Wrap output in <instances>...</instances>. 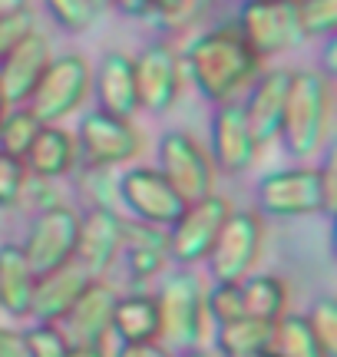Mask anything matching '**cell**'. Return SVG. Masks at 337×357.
Listing matches in <instances>:
<instances>
[{
  "mask_svg": "<svg viewBox=\"0 0 337 357\" xmlns=\"http://www.w3.org/2000/svg\"><path fill=\"white\" fill-rule=\"evenodd\" d=\"M205 149L219 176H245L258 162L261 149L255 136H251V129H248L245 113H242L238 102L212 106Z\"/></svg>",
  "mask_w": 337,
  "mask_h": 357,
  "instance_id": "14",
  "label": "cell"
},
{
  "mask_svg": "<svg viewBox=\"0 0 337 357\" xmlns=\"http://www.w3.org/2000/svg\"><path fill=\"white\" fill-rule=\"evenodd\" d=\"M304 40H327L337 30V0H298Z\"/></svg>",
  "mask_w": 337,
  "mask_h": 357,
  "instance_id": "33",
  "label": "cell"
},
{
  "mask_svg": "<svg viewBox=\"0 0 337 357\" xmlns=\"http://www.w3.org/2000/svg\"><path fill=\"white\" fill-rule=\"evenodd\" d=\"M93 96L96 109L119 119L139 116V89L132 73V56L123 50H106L100 56V66H93Z\"/></svg>",
  "mask_w": 337,
  "mask_h": 357,
  "instance_id": "20",
  "label": "cell"
},
{
  "mask_svg": "<svg viewBox=\"0 0 337 357\" xmlns=\"http://www.w3.org/2000/svg\"><path fill=\"white\" fill-rule=\"evenodd\" d=\"M77 231H79V208L56 202L50 208L33 212L20 252L26 255L33 275H47L53 268H63L77 255Z\"/></svg>",
  "mask_w": 337,
  "mask_h": 357,
  "instance_id": "11",
  "label": "cell"
},
{
  "mask_svg": "<svg viewBox=\"0 0 337 357\" xmlns=\"http://www.w3.org/2000/svg\"><path fill=\"white\" fill-rule=\"evenodd\" d=\"M26 178H30V172H26L24 159L0 153V208H17L24 202Z\"/></svg>",
  "mask_w": 337,
  "mask_h": 357,
  "instance_id": "35",
  "label": "cell"
},
{
  "mask_svg": "<svg viewBox=\"0 0 337 357\" xmlns=\"http://www.w3.org/2000/svg\"><path fill=\"white\" fill-rule=\"evenodd\" d=\"M261 218H311L331 215L337 208L334 159L324 166H288L258 178L255 189Z\"/></svg>",
  "mask_w": 337,
  "mask_h": 357,
  "instance_id": "3",
  "label": "cell"
},
{
  "mask_svg": "<svg viewBox=\"0 0 337 357\" xmlns=\"http://www.w3.org/2000/svg\"><path fill=\"white\" fill-rule=\"evenodd\" d=\"M26 7H30V0H0V17L17 13V10H26Z\"/></svg>",
  "mask_w": 337,
  "mask_h": 357,
  "instance_id": "43",
  "label": "cell"
},
{
  "mask_svg": "<svg viewBox=\"0 0 337 357\" xmlns=\"http://www.w3.org/2000/svg\"><path fill=\"white\" fill-rule=\"evenodd\" d=\"M43 7L50 13V20L63 33H86L113 10V0H43Z\"/></svg>",
  "mask_w": 337,
  "mask_h": 357,
  "instance_id": "27",
  "label": "cell"
},
{
  "mask_svg": "<svg viewBox=\"0 0 337 357\" xmlns=\"http://www.w3.org/2000/svg\"><path fill=\"white\" fill-rule=\"evenodd\" d=\"M272 351L278 357H327L318 344V337L311 334L304 314H281L274 321V337H272Z\"/></svg>",
  "mask_w": 337,
  "mask_h": 357,
  "instance_id": "28",
  "label": "cell"
},
{
  "mask_svg": "<svg viewBox=\"0 0 337 357\" xmlns=\"http://www.w3.org/2000/svg\"><path fill=\"white\" fill-rule=\"evenodd\" d=\"M311 334L318 337V344L327 357L337 354V301L334 298H318L311 305V311L304 314Z\"/></svg>",
  "mask_w": 337,
  "mask_h": 357,
  "instance_id": "34",
  "label": "cell"
},
{
  "mask_svg": "<svg viewBox=\"0 0 337 357\" xmlns=\"http://www.w3.org/2000/svg\"><path fill=\"white\" fill-rule=\"evenodd\" d=\"M119 261L126 265L132 291H149L152 281L162 278L168 268L166 229L123 215V252H119Z\"/></svg>",
  "mask_w": 337,
  "mask_h": 357,
  "instance_id": "17",
  "label": "cell"
},
{
  "mask_svg": "<svg viewBox=\"0 0 337 357\" xmlns=\"http://www.w3.org/2000/svg\"><path fill=\"white\" fill-rule=\"evenodd\" d=\"M255 357H278L274 351H261V354H255Z\"/></svg>",
  "mask_w": 337,
  "mask_h": 357,
  "instance_id": "45",
  "label": "cell"
},
{
  "mask_svg": "<svg viewBox=\"0 0 337 357\" xmlns=\"http://www.w3.org/2000/svg\"><path fill=\"white\" fill-rule=\"evenodd\" d=\"M185 83L208 102V106H225L238 102L251 86V79L265 70V60L245 43L238 26L215 24L195 33L179 50Z\"/></svg>",
  "mask_w": 337,
  "mask_h": 357,
  "instance_id": "1",
  "label": "cell"
},
{
  "mask_svg": "<svg viewBox=\"0 0 337 357\" xmlns=\"http://www.w3.org/2000/svg\"><path fill=\"white\" fill-rule=\"evenodd\" d=\"M274 324L258 318H238L215 328V354L219 357H255L261 351H272Z\"/></svg>",
  "mask_w": 337,
  "mask_h": 357,
  "instance_id": "26",
  "label": "cell"
},
{
  "mask_svg": "<svg viewBox=\"0 0 337 357\" xmlns=\"http://www.w3.org/2000/svg\"><path fill=\"white\" fill-rule=\"evenodd\" d=\"M116 176L119 172H113V169H83V166L73 172L79 195L86 199V208H116L119 212Z\"/></svg>",
  "mask_w": 337,
  "mask_h": 357,
  "instance_id": "30",
  "label": "cell"
},
{
  "mask_svg": "<svg viewBox=\"0 0 337 357\" xmlns=\"http://www.w3.org/2000/svg\"><path fill=\"white\" fill-rule=\"evenodd\" d=\"M70 357H113L109 341H90V344H70Z\"/></svg>",
  "mask_w": 337,
  "mask_h": 357,
  "instance_id": "41",
  "label": "cell"
},
{
  "mask_svg": "<svg viewBox=\"0 0 337 357\" xmlns=\"http://www.w3.org/2000/svg\"><path fill=\"white\" fill-rule=\"evenodd\" d=\"M261 248H265V218L255 208H235L205 258L208 278L221 284L245 281L258 268Z\"/></svg>",
  "mask_w": 337,
  "mask_h": 357,
  "instance_id": "9",
  "label": "cell"
},
{
  "mask_svg": "<svg viewBox=\"0 0 337 357\" xmlns=\"http://www.w3.org/2000/svg\"><path fill=\"white\" fill-rule=\"evenodd\" d=\"M30 30H37V13L30 10V7L0 17V60H3V56L24 40Z\"/></svg>",
  "mask_w": 337,
  "mask_h": 357,
  "instance_id": "37",
  "label": "cell"
},
{
  "mask_svg": "<svg viewBox=\"0 0 337 357\" xmlns=\"http://www.w3.org/2000/svg\"><path fill=\"white\" fill-rule=\"evenodd\" d=\"M53 56H56V53H53L50 37L40 33V30H30V33L0 60V86H3V96H7L10 106H24V102L30 100V93L37 89L40 77L47 73V66H50Z\"/></svg>",
  "mask_w": 337,
  "mask_h": 357,
  "instance_id": "18",
  "label": "cell"
},
{
  "mask_svg": "<svg viewBox=\"0 0 337 357\" xmlns=\"http://www.w3.org/2000/svg\"><path fill=\"white\" fill-rule=\"evenodd\" d=\"M0 357H24L20 328H7V324H0Z\"/></svg>",
  "mask_w": 337,
  "mask_h": 357,
  "instance_id": "40",
  "label": "cell"
},
{
  "mask_svg": "<svg viewBox=\"0 0 337 357\" xmlns=\"http://www.w3.org/2000/svg\"><path fill=\"white\" fill-rule=\"evenodd\" d=\"M77 153L83 169H119L136 166V159L146 149L143 129L136 126V119H119V116H106L100 109L83 113L77 119Z\"/></svg>",
  "mask_w": 337,
  "mask_h": 357,
  "instance_id": "5",
  "label": "cell"
},
{
  "mask_svg": "<svg viewBox=\"0 0 337 357\" xmlns=\"http://www.w3.org/2000/svg\"><path fill=\"white\" fill-rule=\"evenodd\" d=\"M205 314L212 328H221L228 321L245 318V301H242V288L238 284H221L212 281L205 288Z\"/></svg>",
  "mask_w": 337,
  "mask_h": 357,
  "instance_id": "31",
  "label": "cell"
},
{
  "mask_svg": "<svg viewBox=\"0 0 337 357\" xmlns=\"http://www.w3.org/2000/svg\"><path fill=\"white\" fill-rule=\"evenodd\" d=\"M113 10L130 20H152V0H113Z\"/></svg>",
  "mask_w": 337,
  "mask_h": 357,
  "instance_id": "38",
  "label": "cell"
},
{
  "mask_svg": "<svg viewBox=\"0 0 337 357\" xmlns=\"http://www.w3.org/2000/svg\"><path fill=\"white\" fill-rule=\"evenodd\" d=\"M20 341H24V357H70V337L60 324L30 321V328L20 331Z\"/></svg>",
  "mask_w": 337,
  "mask_h": 357,
  "instance_id": "32",
  "label": "cell"
},
{
  "mask_svg": "<svg viewBox=\"0 0 337 357\" xmlns=\"http://www.w3.org/2000/svg\"><path fill=\"white\" fill-rule=\"evenodd\" d=\"M242 288V301H245V314L258 321H278L281 314H288V281L278 275H265V271H251L245 281H238Z\"/></svg>",
  "mask_w": 337,
  "mask_h": 357,
  "instance_id": "25",
  "label": "cell"
},
{
  "mask_svg": "<svg viewBox=\"0 0 337 357\" xmlns=\"http://www.w3.org/2000/svg\"><path fill=\"white\" fill-rule=\"evenodd\" d=\"M113 357H172L162 341H152V344H119V351Z\"/></svg>",
  "mask_w": 337,
  "mask_h": 357,
  "instance_id": "39",
  "label": "cell"
},
{
  "mask_svg": "<svg viewBox=\"0 0 337 357\" xmlns=\"http://www.w3.org/2000/svg\"><path fill=\"white\" fill-rule=\"evenodd\" d=\"M156 169L162 172L182 202H198L212 195L219 172L208 159V149L195 139L189 129H166L156 142Z\"/></svg>",
  "mask_w": 337,
  "mask_h": 357,
  "instance_id": "8",
  "label": "cell"
},
{
  "mask_svg": "<svg viewBox=\"0 0 337 357\" xmlns=\"http://www.w3.org/2000/svg\"><path fill=\"white\" fill-rule=\"evenodd\" d=\"M113 337L119 344H152L162 337L156 291H126L113 307Z\"/></svg>",
  "mask_w": 337,
  "mask_h": 357,
  "instance_id": "23",
  "label": "cell"
},
{
  "mask_svg": "<svg viewBox=\"0 0 337 357\" xmlns=\"http://www.w3.org/2000/svg\"><path fill=\"white\" fill-rule=\"evenodd\" d=\"M132 73L139 89V113L166 116L175 109V102L185 86L179 50L168 40H152L132 56Z\"/></svg>",
  "mask_w": 337,
  "mask_h": 357,
  "instance_id": "13",
  "label": "cell"
},
{
  "mask_svg": "<svg viewBox=\"0 0 337 357\" xmlns=\"http://www.w3.org/2000/svg\"><path fill=\"white\" fill-rule=\"evenodd\" d=\"M93 93V63L83 53H60L53 56L47 73L40 77L37 89L30 93V113L43 126H63Z\"/></svg>",
  "mask_w": 337,
  "mask_h": 357,
  "instance_id": "6",
  "label": "cell"
},
{
  "mask_svg": "<svg viewBox=\"0 0 337 357\" xmlns=\"http://www.w3.org/2000/svg\"><path fill=\"white\" fill-rule=\"evenodd\" d=\"M24 166L33 178H47V182L70 178L79 169V153H77V136H73V129L43 126L37 132L33 146L26 149Z\"/></svg>",
  "mask_w": 337,
  "mask_h": 357,
  "instance_id": "22",
  "label": "cell"
},
{
  "mask_svg": "<svg viewBox=\"0 0 337 357\" xmlns=\"http://www.w3.org/2000/svg\"><path fill=\"white\" fill-rule=\"evenodd\" d=\"M159 314H162V344L168 351L205 344L208 314H205V281L195 271H172L156 288Z\"/></svg>",
  "mask_w": 337,
  "mask_h": 357,
  "instance_id": "4",
  "label": "cell"
},
{
  "mask_svg": "<svg viewBox=\"0 0 337 357\" xmlns=\"http://www.w3.org/2000/svg\"><path fill=\"white\" fill-rule=\"evenodd\" d=\"M40 129H43V123L30 113L26 102L24 106H10L7 116H3V123H0V153L13 155V159H24Z\"/></svg>",
  "mask_w": 337,
  "mask_h": 357,
  "instance_id": "29",
  "label": "cell"
},
{
  "mask_svg": "<svg viewBox=\"0 0 337 357\" xmlns=\"http://www.w3.org/2000/svg\"><path fill=\"white\" fill-rule=\"evenodd\" d=\"M119 291L106 278H93L73 307L60 321L70 344H90V341H109L113 337V307Z\"/></svg>",
  "mask_w": 337,
  "mask_h": 357,
  "instance_id": "19",
  "label": "cell"
},
{
  "mask_svg": "<svg viewBox=\"0 0 337 357\" xmlns=\"http://www.w3.org/2000/svg\"><path fill=\"white\" fill-rule=\"evenodd\" d=\"M205 0H152V20L162 26H185L202 13Z\"/></svg>",
  "mask_w": 337,
  "mask_h": 357,
  "instance_id": "36",
  "label": "cell"
},
{
  "mask_svg": "<svg viewBox=\"0 0 337 357\" xmlns=\"http://www.w3.org/2000/svg\"><path fill=\"white\" fill-rule=\"evenodd\" d=\"M288 86H291V70H285V66H265L258 77L251 79L245 96L238 100L242 113H245V123L261 153L272 142H278L285 106H288Z\"/></svg>",
  "mask_w": 337,
  "mask_h": 357,
  "instance_id": "15",
  "label": "cell"
},
{
  "mask_svg": "<svg viewBox=\"0 0 337 357\" xmlns=\"http://www.w3.org/2000/svg\"><path fill=\"white\" fill-rule=\"evenodd\" d=\"M7 109H10V102H7V96H3V86H0V123H3Z\"/></svg>",
  "mask_w": 337,
  "mask_h": 357,
  "instance_id": "44",
  "label": "cell"
},
{
  "mask_svg": "<svg viewBox=\"0 0 337 357\" xmlns=\"http://www.w3.org/2000/svg\"><path fill=\"white\" fill-rule=\"evenodd\" d=\"M123 252V212L116 208H86L79 212L77 261L90 278H106Z\"/></svg>",
  "mask_w": 337,
  "mask_h": 357,
  "instance_id": "16",
  "label": "cell"
},
{
  "mask_svg": "<svg viewBox=\"0 0 337 357\" xmlns=\"http://www.w3.org/2000/svg\"><path fill=\"white\" fill-rule=\"evenodd\" d=\"M90 281L93 278L77 261H70L63 268H53L47 275H37V281H33V301H30V321H37V324H60Z\"/></svg>",
  "mask_w": 337,
  "mask_h": 357,
  "instance_id": "21",
  "label": "cell"
},
{
  "mask_svg": "<svg viewBox=\"0 0 337 357\" xmlns=\"http://www.w3.org/2000/svg\"><path fill=\"white\" fill-rule=\"evenodd\" d=\"M331 119H334V83L321 77L318 70H291L288 106L278 132V146L295 162L314 159L331 139Z\"/></svg>",
  "mask_w": 337,
  "mask_h": 357,
  "instance_id": "2",
  "label": "cell"
},
{
  "mask_svg": "<svg viewBox=\"0 0 337 357\" xmlns=\"http://www.w3.org/2000/svg\"><path fill=\"white\" fill-rule=\"evenodd\" d=\"M33 268L20 252V242L0 245V314L10 321H30V301H33Z\"/></svg>",
  "mask_w": 337,
  "mask_h": 357,
  "instance_id": "24",
  "label": "cell"
},
{
  "mask_svg": "<svg viewBox=\"0 0 337 357\" xmlns=\"http://www.w3.org/2000/svg\"><path fill=\"white\" fill-rule=\"evenodd\" d=\"M172 357H219V354L208 351L205 344H198V347H185V351H172Z\"/></svg>",
  "mask_w": 337,
  "mask_h": 357,
  "instance_id": "42",
  "label": "cell"
},
{
  "mask_svg": "<svg viewBox=\"0 0 337 357\" xmlns=\"http://www.w3.org/2000/svg\"><path fill=\"white\" fill-rule=\"evenodd\" d=\"M235 212V205L228 202V195L212 192L198 202H185L182 215L166 229L168 235V261H175L182 268L205 265L212 245L219 238V231L225 229L228 215Z\"/></svg>",
  "mask_w": 337,
  "mask_h": 357,
  "instance_id": "10",
  "label": "cell"
},
{
  "mask_svg": "<svg viewBox=\"0 0 337 357\" xmlns=\"http://www.w3.org/2000/svg\"><path fill=\"white\" fill-rule=\"evenodd\" d=\"M232 24L265 63L308 43L301 30L298 0H242Z\"/></svg>",
  "mask_w": 337,
  "mask_h": 357,
  "instance_id": "7",
  "label": "cell"
},
{
  "mask_svg": "<svg viewBox=\"0 0 337 357\" xmlns=\"http://www.w3.org/2000/svg\"><path fill=\"white\" fill-rule=\"evenodd\" d=\"M116 202L126 218L168 229L182 215L185 202L179 192L168 185L156 166H126L116 176Z\"/></svg>",
  "mask_w": 337,
  "mask_h": 357,
  "instance_id": "12",
  "label": "cell"
}]
</instances>
